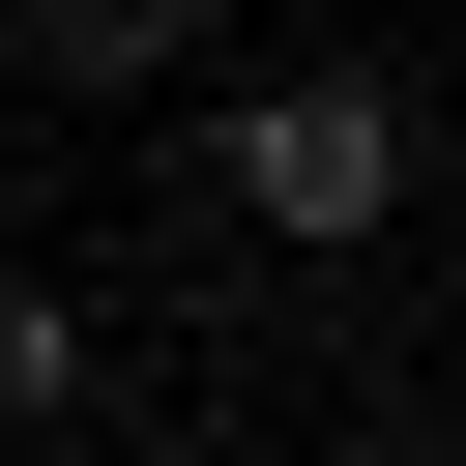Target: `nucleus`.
Instances as JSON below:
<instances>
[{
    "label": "nucleus",
    "mask_w": 466,
    "mask_h": 466,
    "mask_svg": "<svg viewBox=\"0 0 466 466\" xmlns=\"http://www.w3.org/2000/svg\"><path fill=\"white\" fill-rule=\"evenodd\" d=\"M175 58V0H58V87H146Z\"/></svg>",
    "instance_id": "3"
},
{
    "label": "nucleus",
    "mask_w": 466,
    "mask_h": 466,
    "mask_svg": "<svg viewBox=\"0 0 466 466\" xmlns=\"http://www.w3.org/2000/svg\"><path fill=\"white\" fill-rule=\"evenodd\" d=\"M58 408H87V291H29V262H0V437H58Z\"/></svg>",
    "instance_id": "2"
},
{
    "label": "nucleus",
    "mask_w": 466,
    "mask_h": 466,
    "mask_svg": "<svg viewBox=\"0 0 466 466\" xmlns=\"http://www.w3.org/2000/svg\"><path fill=\"white\" fill-rule=\"evenodd\" d=\"M233 204H262L291 262H350V233L408 204V87H350V58H291V87L233 116Z\"/></svg>",
    "instance_id": "1"
}]
</instances>
